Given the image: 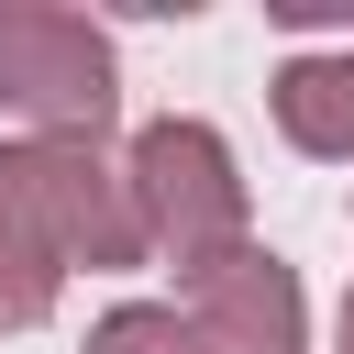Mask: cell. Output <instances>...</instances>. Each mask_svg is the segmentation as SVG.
Instances as JSON below:
<instances>
[{
  "instance_id": "cell-1",
  "label": "cell",
  "mask_w": 354,
  "mask_h": 354,
  "mask_svg": "<svg viewBox=\"0 0 354 354\" xmlns=\"http://www.w3.org/2000/svg\"><path fill=\"white\" fill-rule=\"evenodd\" d=\"M144 210L111 144L66 133H11L0 144V332L55 321L66 277H122L144 266Z\"/></svg>"
},
{
  "instance_id": "cell-2",
  "label": "cell",
  "mask_w": 354,
  "mask_h": 354,
  "mask_svg": "<svg viewBox=\"0 0 354 354\" xmlns=\"http://www.w3.org/2000/svg\"><path fill=\"white\" fill-rule=\"evenodd\" d=\"M122 177H133V210H144V243L188 277L232 243H254V188H243V155L221 144V122L199 111H166L122 144Z\"/></svg>"
},
{
  "instance_id": "cell-3",
  "label": "cell",
  "mask_w": 354,
  "mask_h": 354,
  "mask_svg": "<svg viewBox=\"0 0 354 354\" xmlns=\"http://www.w3.org/2000/svg\"><path fill=\"white\" fill-rule=\"evenodd\" d=\"M0 111H11L22 133L111 144V122H122V44H111L88 11L0 0Z\"/></svg>"
},
{
  "instance_id": "cell-4",
  "label": "cell",
  "mask_w": 354,
  "mask_h": 354,
  "mask_svg": "<svg viewBox=\"0 0 354 354\" xmlns=\"http://www.w3.org/2000/svg\"><path fill=\"white\" fill-rule=\"evenodd\" d=\"M177 310L210 332V354H310V299L277 243H232L177 277Z\"/></svg>"
},
{
  "instance_id": "cell-5",
  "label": "cell",
  "mask_w": 354,
  "mask_h": 354,
  "mask_svg": "<svg viewBox=\"0 0 354 354\" xmlns=\"http://www.w3.org/2000/svg\"><path fill=\"white\" fill-rule=\"evenodd\" d=\"M266 111L277 133L310 155V166H354V44H310L266 77Z\"/></svg>"
},
{
  "instance_id": "cell-6",
  "label": "cell",
  "mask_w": 354,
  "mask_h": 354,
  "mask_svg": "<svg viewBox=\"0 0 354 354\" xmlns=\"http://www.w3.org/2000/svg\"><path fill=\"white\" fill-rule=\"evenodd\" d=\"M77 354H210V332L188 310H166V299H111Z\"/></svg>"
},
{
  "instance_id": "cell-7",
  "label": "cell",
  "mask_w": 354,
  "mask_h": 354,
  "mask_svg": "<svg viewBox=\"0 0 354 354\" xmlns=\"http://www.w3.org/2000/svg\"><path fill=\"white\" fill-rule=\"evenodd\" d=\"M332 354H354V288H343V310H332Z\"/></svg>"
}]
</instances>
